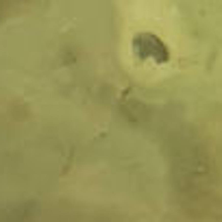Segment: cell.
I'll return each mask as SVG.
<instances>
[{
    "label": "cell",
    "mask_w": 222,
    "mask_h": 222,
    "mask_svg": "<svg viewBox=\"0 0 222 222\" xmlns=\"http://www.w3.org/2000/svg\"><path fill=\"white\" fill-rule=\"evenodd\" d=\"M70 24H72V15H70ZM72 35H74V26H72ZM72 42H74V52H76V39L72 37Z\"/></svg>",
    "instance_id": "1"
}]
</instances>
